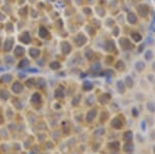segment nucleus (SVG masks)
<instances>
[{"instance_id": "nucleus-1", "label": "nucleus", "mask_w": 155, "mask_h": 154, "mask_svg": "<svg viewBox=\"0 0 155 154\" xmlns=\"http://www.w3.org/2000/svg\"><path fill=\"white\" fill-rule=\"evenodd\" d=\"M19 40H20L21 42L25 43V45L30 43L31 42V35H30V33L28 32V31H25V32L21 33L20 36H19Z\"/></svg>"}, {"instance_id": "nucleus-2", "label": "nucleus", "mask_w": 155, "mask_h": 154, "mask_svg": "<svg viewBox=\"0 0 155 154\" xmlns=\"http://www.w3.org/2000/svg\"><path fill=\"white\" fill-rule=\"evenodd\" d=\"M14 47V38H7L5 39L4 43H3V51L4 52H9Z\"/></svg>"}, {"instance_id": "nucleus-3", "label": "nucleus", "mask_w": 155, "mask_h": 154, "mask_svg": "<svg viewBox=\"0 0 155 154\" xmlns=\"http://www.w3.org/2000/svg\"><path fill=\"white\" fill-rule=\"evenodd\" d=\"M60 48H61V52L65 55L70 52V46H69V43L66 42H62L60 43Z\"/></svg>"}, {"instance_id": "nucleus-4", "label": "nucleus", "mask_w": 155, "mask_h": 154, "mask_svg": "<svg viewBox=\"0 0 155 154\" xmlns=\"http://www.w3.org/2000/svg\"><path fill=\"white\" fill-rule=\"evenodd\" d=\"M38 34H39V36L41 37V38L43 39H46V38H48V37L50 36V33H49V31L48 29H46V27H43L41 26L39 28V31H38Z\"/></svg>"}, {"instance_id": "nucleus-5", "label": "nucleus", "mask_w": 155, "mask_h": 154, "mask_svg": "<svg viewBox=\"0 0 155 154\" xmlns=\"http://www.w3.org/2000/svg\"><path fill=\"white\" fill-rule=\"evenodd\" d=\"M29 55H30V57H32L34 59L38 58L40 56V50L37 48H31L29 49Z\"/></svg>"}, {"instance_id": "nucleus-6", "label": "nucleus", "mask_w": 155, "mask_h": 154, "mask_svg": "<svg viewBox=\"0 0 155 154\" xmlns=\"http://www.w3.org/2000/svg\"><path fill=\"white\" fill-rule=\"evenodd\" d=\"M15 56L16 57H23L24 54H25V49L23 48V47H21V46H18V47H16V49H15Z\"/></svg>"}, {"instance_id": "nucleus-7", "label": "nucleus", "mask_w": 155, "mask_h": 154, "mask_svg": "<svg viewBox=\"0 0 155 154\" xmlns=\"http://www.w3.org/2000/svg\"><path fill=\"white\" fill-rule=\"evenodd\" d=\"M29 65V60L28 59H22V60L18 63V67L20 68H23V67H26Z\"/></svg>"}, {"instance_id": "nucleus-8", "label": "nucleus", "mask_w": 155, "mask_h": 154, "mask_svg": "<svg viewBox=\"0 0 155 154\" xmlns=\"http://www.w3.org/2000/svg\"><path fill=\"white\" fill-rule=\"evenodd\" d=\"M50 65H51L50 67H51L52 69H54V70L58 69V68H60V63H59V62H57V61H53Z\"/></svg>"}, {"instance_id": "nucleus-9", "label": "nucleus", "mask_w": 155, "mask_h": 154, "mask_svg": "<svg viewBox=\"0 0 155 154\" xmlns=\"http://www.w3.org/2000/svg\"><path fill=\"white\" fill-rule=\"evenodd\" d=\"M2 80L3 81H9V80H11V76H9V74H5V76L2 77Z\"/></svg>"}, {"instance_id": "nucleus-10", "label": "nucleus", "mask_w": 155, "mask_h": 154, "mask_svg": "<svg viewBox=\"0 0 155 154\" xmlns=\"http://www.w3.org/2000/svg\"><path fill=\"white\" fill-rule=\"evenodd\" d=\"M125 139H127V140H130V139H131V133H127V136L125 134Z\"/></svg>"}, {"instance_id": "nucleus-11", "label": "nucleus", "mask_w": 155, "mask_h": 154, "mask_svg": "<svg viewBox=\"0 0 155 154\" xmlns=\"http://www.w3.org/2000/svg\"><path fill=\"white\" fill-rule=\"evenodd\" d=\"M0 50H1V39H0Z\"/></svg>"}, {"instance_id": "nucleus-12", "label": "nucleus", "mask_w": 155, "mask_h": 154, "mask_svg": "<svg viewBox=\"0 0 155 154\" xmlns=\"http://www.w3.org/2000/svg\"><path fill=\"white\" fill-rule=\"evenodd\" d=\"M154 153H155V147H154Z\"/></svg>"}]
</instances>
